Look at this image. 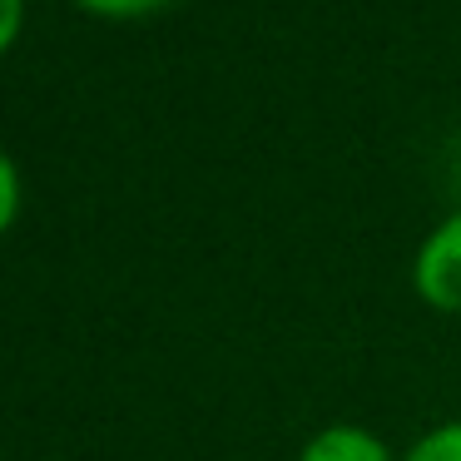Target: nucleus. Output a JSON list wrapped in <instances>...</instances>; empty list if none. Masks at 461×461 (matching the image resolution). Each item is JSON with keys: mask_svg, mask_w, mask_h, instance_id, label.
Here are the masks:
<instances>
[{"mask_svg": "<svg viewBox=\"0 0 461 461\" xmlns=\"http://www.w3.org/2000/svg\"><path fill=\"white\" fill-rule=\"evenodd\" d=\"M411 283L437 312H461V209L427 233L411 263Z\"/></svg>", "mask_w": 461, "mask_h": 461, "instance_id": "f257e3e1", "label": "nucleus"}, {"mask_svg": "<svg viewBox=\"0 0 461 461\" xmlns=\"http://www.w3.org/2000/svg\"><path fill=\"white\" fill-rule=\"evenodd\" d=\"M298 461H392V451H387V441L372 437L367 427H352V421H332V427L312 431Z\"/></svg>", "mask_w": 461, "mask_h": 461, "instance_id": "f03ea898", "label": "nucleus"}, {"mask_svg": "<svg viewBox=\"0 0 461 461\" xmlns=\"http://www.w3.org/2000/svg\"><path fill=\"white\" fill-rule=\"evenodd\" d=\"M402 461H461V421H441L427 437L411 441V451Z\"/></svg>", "mask_w": 461, "mask_h": 461, "instance_id": "7ed1b4c3", "label": "nucleus"}, {"mask_svg": "<svg viewBox=\"0 0 461 461\" xmlns=\"http://www.w3.org/2000/svg\"><path fill=\"white\" fill-rule=\"evenodd\" d=\"M75 5L90 15H104V21H140V15L169 11L174 0H75Z\"/></svg>", "mask_w": 461, "mask_h": 461, "instance_id": "20e7f679", "label": "nucleus"}, {"mask_svg": "<svg viewBox=\"0 0 461 461\" xmlns=\"http://www.w3.org/2000/svg\"><path fill=\"white\" fill-rule=\"evenodd\" d=\"M15 213H21V169L5 149H0V239L11 233Z\"/></svg>", "mask_w": 461, "mask_h": 461, "instance_id": "39448f33", "label": "nucleus"}, {"mask_svg": "<svg viewBox=\"0 0 461 461\" xmlns=\"http://www.w3.org/2000/svg\"><path fill=\"white\" fill-rule=\"evenodd\" d=\"M21 25H25V0H0V55L21 41Z\"/></svg>", "mask_w": 461, "mask_h": 461, "instance_id": "423d86ee", "label": "nucleus"}]
</instances>
